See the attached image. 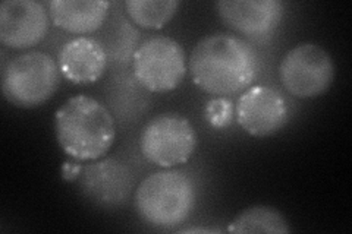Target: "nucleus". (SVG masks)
Here are the masks:
<instances>
[{"label": "nucleus", "instance_id": "1", "mask_svg": "<svg viewBox=\"0 0 352 234\" xmlns=\"http://www.w3.org/2000/svg\"><path fill=\"white\" fill-rule=\"evenodd\" d=\"M188 71L194 84L207 94H238L254 81L257 53L242 38L216 32L195 44L190 54Z\"/></svg>", "mask_w": 352, "mask_h": 234}, {"label": "nucleus", "instance_id": "2", "mask_svg": "<svg viewBox=\"0 0 352 234\" xmlns=\"http://www.w3.org/2000/svg\"><path fill=\"white\" fill-rule=\"evenodd\" d=\"M54 132L60 148L76 161H96L112 148L115 119L96 98L75 95L54 115Z\"/></svg>", "mask_w": 352, "mask_h": 234}, {"label": "nucleus", "instance_id": "3", "mask_svg": "<svg viewBox=\"0 0 352 234\" xmlns=\"http://www.w3.org/2000/svg\"><path fill=\"white\" fill-rule=\"evenodd\" d=\"M197 202L195 185L179 170H164L147 176L134 196L138 217L157 229H175L190 218Z\"/></svg>", "mask_w": 352, "mask_h": 234}, {"label": "nucleus", "instance_id": "4", "mask_svg": "<svg viewBox=\"0 0 352 234\" xmlns=\"http://www.w3.org/2000/svg\"><path fill=\"white\" fill-rule=\"evenodd\" d=\"M58 62L44 51H27L2 71V93L18 108H36L50 100L60 84Z\"/></svg>", "mask_w": 352, "mask_h": 234}, {"label": "nucleus", "instance_id": "5", "mask_svg": "<svg viewBox=\"0 0 352 234\" xmlns=\"http://www.w3.org/2000/svg\"><path fill=\"white\" fill-rule=\"evenodd\" d=\"M197 148V132L191 121L168 111L154 116L142 129L140 150L144 159L163 169L188 161Z\"/></svg>", "mask_w": 352, "mask_h": 234}, {"label": "nucleus", "instance_id": "6", "mask_svg": "<svg viewBox=\"0 0 352 234\" xmlns=\"http://www.w3.org/2000/svg\"><path fill=\"white\" fill-rule=\"evenodd\" d=\"M135 80L150 93H169L186 75V56L181 44L166 36L141 43L132 58Z\"/></svg>", "mask_w": 352, "mask_h": 234}, {"label": "nucleus", "instance_id": "7", "mask_svg": "<svg viewBox=\"0 0 352 234\" xmlns=\"http://www.w3.org/2000/svg\"><path fill=\"white\" fill-rule=\"evenodd\" d=\"M285 90L296 98L326 94L335 81V63L322 46L302 43L285 54L279 66Z\"/></svg>", "mask_w": 352, "mask_h": 234}, {"label": "nucleus", "instance_id": "8", "mask_svg": "<svg viewBox=\"0 0 352 234\" xmlns=\"http://www.w3.org/2000/svg\"><path fill=\"white\" fill-rule=\"evenodd\" d=\"M235 116L248 135L269 138L288 124L289 110L279 91L266 85H256L241 94L235 106Z\"/></svg>", "mask_w": 352, "mask_h": 234}, {"label": "nucleus", "instance_id": "9", "mask_svg": "<svg viewBox=\"0 0 352 234\" xmlns=\"http://www.w3.org/2000/svg\"><path fill=\"white\" fill-rule=\"evenodd\" d=\"M50 14L36 0H5L0 5V43L14 50L37 46L47 36Z\"/></svg>", "mask_w": 352, "mask_h": 234}, {"label": "nucleus", "instance_id": "10", "mask_svg": "<svg viewBox=\"0 0 352 234\" xmlns=\"http://www.w3.org/2000/svg\"><path fill=\"white\" fill-rule=\"evenodd\" d=\"M82 194L98 207L119 208L128 202L134 176L128 167L115 159L87 164L78 176Z\"/></svg>", "mask_w": 352, "mask_h": 234}, {"label": "nucleus", "instance_id": "11", "mask_svg": "<svg viewBox=\"0 0 352 234\" xmlns=\"http://www.w3.org/2000/svg\"><path fill=\"white\" fill-rule=\"evenodd\" d=\"M216 9L226 27L250 38L270 36L285 10L278 0H220Z\"/></svg>", "mask_w": 352, "mask_h": 234}, {"label": "nucleus", "instance_id": "12", "mask_svg": "<svg viewBox=\"0 0 352 234\" xmlns=\"http://www.w3.org/2000/svg\"><path fill=\"white\" fill-rule=\"evenodd\" d=\"M60 73L72 84L88 85L103 76L107 56L100 43L90 37H78L63 44L58 56Z\"/></svg>", "mask_w": 352, "mask_h": 234}, {"label": "nucleus", "instance_id": "13", "mask_svg": "<svg viewBox=\"0 0 352 234\" xmlns=\"http://www.w3.org/2000/svg\"><path fill=\"white\" fill-rule=\"evenodd\" d=\"M110 2L106 0H53L49 3L50 19L71 34H91L103 25Z\"/></svg>", "mask_w": 352, "mask_h": 234}, {"label": "nucleus", "instance_id": "14", "mask_svg": "<svg viewBox=\"0 0 352 234\" xmlns=\"http://www.w3.org/2000/svg\"><path fill=\"white\" fill-rule=\"evenodd\" d=\"M229 233L251 234V233H276L288 234L292 231L288 220L279 209L267 205H256L242 211L228 227Z\"/></svg>", "mask_w": 352, "mask_h": 234}, {"label": "nucleus", "instance_id": "15", "mask_svg": "<svg viewBox=\"0 0 352 234\" xmlns=\"http://www.w3.org/2000/svg\"><path fill=\"white\" fill-rule=\"evenodd\" d=\"M178 0H126L125 9L129 18L141 28L160 30L168 25L178 12Z\"/></svg>", "mask_w": 352, "mask_h": 234}, {"label": "nucleus", "instance_id": "16", "mask_svg": "<svg viewBox=\"0 0 352 234\" xmlns=\"http://www.w3.org/2000/svg\"><path fill=\"white\" fill-rule=\"evenodd\" d=\"M232 104L223 98H216L212 103H208L207 113L210 124L216 128L226 126L232 119Z\"/></svg>", "mask_w": 352, "mask_h": 234}, {"label": "nucleus", "instance_id": "17", "mask_svg": "<svg viewBox=\"0 0 352 234\" xmlns=\"http://www.w3.org/2000/svg\"><path fill=\"white\" fill-rule=\"evenodd\" d=\"M219 230H214V229H198V227H194V229H185L182 230L181 233H216Z\"/></svg>", "mask_w": 352, "mask_h": 234}]
</instances>
